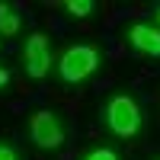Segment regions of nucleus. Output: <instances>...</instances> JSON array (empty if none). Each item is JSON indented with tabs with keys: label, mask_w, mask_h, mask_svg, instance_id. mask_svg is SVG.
I'll list each match as a JSON object with an SVG mask.
<instances>
[{
	"label": "nucleus",
	"mask_w": 160,
	"mask_h": 160,
	"mask_svg": "<svg viewBox=\"0 0 160 160\" xmlns=\"http://www.w3.org/2000/svg\"><path fill=\"white\" fill-rule=\"evenodd\" d=\"M128 38L144 55H160V29H154V26H135L128 32Z\"/></svg>",
	"instance_id": "5"
},
{
	"label": "nucleus",
	"mask_w": 160,
	"mask_h": 160,
	"mask_svg": "<svg viewBox=\"0 0 160 160\" xmlns=\"http://www.w3.org/2000/svg\"><path fill=\"white\" fill-rule=\"evenodd\" d=\"M106 118H109V128L115 131V135H135V131L141 128V112H138V106L131 102L128 96H115L109 102V109H106Z\"/></svg>",
	"instance_id": "1"
},
{
	"label": "nucleus",
	"mask_w": 160,
	"mask_h": 160,
	"mask_svg": "<svg viewBox=\"0 0 160 160\" xmlns=\"http://www.w3.org/2000/svg\"><path fill=\"white\" fill-rule=\"evenodd\" d=\"M16 29H19V16H16V10L7 7V3H0V32L13 35Z\"/></svg>",
	"instance_id": "6"
},
{
	"label": "nucleus",
	"mask_w": 160,
	"mask_h": 160,
	"mask_svg": "<svg viewBox=\"0 0 160 160\" xmlns=\"http://www.w3.org/2000/svg\"><path fill=\"white\" fill-rule=\"evenodd\" d=\"M48 64H51V51H48L45 35H32L26 42V74L38 80L48 74Z\"/></svg>",
	"instance_id": "3"
},
{
	"label": "nucleus",
	"mask_w": 160,
	"mask_h": 160,
	"mask_svg": "<svg viewBox=\"0 0 160 160\" xmlns=\"http://www.w3.org/2000/svg\"><path fill=\"white\" fill-rule=\"evenodd\" d=\"M0 160H16V154H13L10 148H3V144H0Z\"/></svg>",
	"instance_id": "9"
},
{
	"label": "nucleus",
	"mask_w": 160,
	"mask_h": 160,
	"mask_svg": "<svg viewBox=\"0 0 160 160\" xmlns=\"http://www.w3.org/2000/svg\"><path fill=\"white\" fill-rule=\"evenodd\" d=\"M32 138L42 144V148H58V144L64 141V131H61L58 118L51 112H38L32 118Z\"/></svg>",
	"instance_id": "4"
},
{
	"label": "nucleus",
	"mask_w": 160,
	"mask_h": 160,
	"mask_svg": "<svg viewBox=\"0 0 160 160\" xmlns=\"http://www.w3.org/2000/svg\"><path fill=\"white\" fill-rule=\"evenodd\" d=\"M87 160H118V157H115L112 151H93V154H90Z\"/></svg>",
	"instance_id": "8"
},
{
	"label": "nucleus",
	"mask_w": 160,
	"mask_h": 160,
	"mask_svg": "<svg viewBox=\"0 0 160 160\" xmlns=\"http://www.w3.org/2000/svg\"><path fill=\"white\" fill-rule=\"evenodd\" d=\"M96 64H99L96 51L87 48V45H77V48H71L68 55L61 58V77L71 80V83H80L83 77H90L93 71H96Z\"/></svg>",
	"instance_id": "2"
},
{
	"label": "nucleus",
	"mask_w": 160,
	"mask_h": 160,
	"mask_svg": "<svg viewBox=\"0 0 160 160\" xmlns=\"http://www.w3.org/2000/svg\"><path fill=\"white\" fill-rule=\"evenodd\" d=\"M64 7H68L74 16H90V13H93V3H90V0H68Z\"/></svg>",
	"instance_id": "7"
},
{
	"label": "nucleus",
	"mask_w": 160,
	"mask_h": 160,
	"mask_svg": "<svg viewBox=\"0 0 160 160\" xmlns=\"http://www.w3.org/2000/svg\"><path fill=\"white\" fill-rule=\"evenodd\" d=\"M157 19H160V10H157Z\"/></svg>",
	"instance_id": "11"
},
{
	"label": "nucleus",
	"mask_w": 160,
	"mask_h": 160,
	"mask_svg": "<svg viewBox=\"0 0 160 160\" xmlns=\"http://www.w3.org/2000/svg\"><path fill=\"white\" fill-rule=\"evenodd\" d=\"M7 80H10V74H7L3 68H0V87H3V83H7Z\"/></svg>",
	"instance_id": "10"
}]
</instances>
